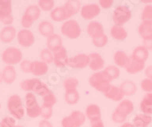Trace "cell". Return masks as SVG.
Returning a JSON list of instances; mask_svg holds the SVG:
<instances>
[{"label": "cell", "instance_id": "cell-30", "mask_svg": "<svg viewBox=\"0 0 152 127\" xmlns=\"http://www.w3.org/2000/svg\"><path fill=\"white\" fill-rule=\"evenodd\" d=\"M144 68H145V63L131 59L129 65L126 68V71L129 74H136L142 72Z\"/></svg>", "mask_w": 152, "mask_h": 127}, {"label": "cell", "instance_id": "cell-5", "mask_svg": "<svg viewBox=\"0 0 152 127\" xmlns=\"http://www.w3.org/2000/svg\"><path fill=\"white\" fill-rule=\"evenodd\" d=\"M2 59L4 63L9 66L18 64L22 59V53L15 47H9L3 52Z\"/></svg>", "mask_w": 152, "mask_h": 127}, {"label": "cell", "instance_id": "cell-12", "mask_svg": "<svg viewBox=\"0 0 152 127\" xmlns=\"http://www.w3.org/2000/svg\"><path fill=\"white\" fill-rule=\"evenodd\" d=\"M90 63V58L85 54H78L75 57L69 59V66L74 69H83Z\"/></svg>", "mask_w": 152, "mask_h": 127}, {"label": "cell", "instance_id": "cell-15", "mask_svg": "<svg viewBox=\"0 0 152 127\" xmlns=\"http://www.w3.org/2000/svg\"><path fill=\"white\" fill-rule=\"evenodd\" d=\"M106 98L113 100L114 101H121L124 97V94L120 89V88H117L116 86L110 85L105 92L104 93Z\"/></svg>", "mask_w": 152, "mask_h": 127}, {"label": "cell", "instance_id": "cell-49", "mask_svg": "<svg viewBox=\"0 0 152 127\" xmlns=\"http://www.w3.org/2000/svg\"><path fill=\"white\" fill-rule=\"evenodd\" d=\"M143 47L146 48L148 50H152V40H144Z\"/></svg>", "mask_w": 152, "mask_h": 127}, {"label": "cell", "instance_id": "cell-14", "mask_svg": "<svg viewBox=\"0 0 152 127\" xmlns=\"http://www.w3.org/2000/svg\"><path fill=\"white\" fill-rule=\"evenodd\" d=\"M69 59L68 58L67 53L64 47H61L59 50L54 53L53 62L57 67L62 68L69 64Z\"/></svg>", "mask_w": 152, "mask_h": 127}, {"label": "cell", "instance_id": "cell-35", "mask_svg": "<svg viewBox=\"0 0 152 127\" xmlns=\"http://www.w3.org/2000/svg\"><path fill=\"white\" fill-rule=\"evenodd\" d=\"M120 89L125 95H132L135 93L137 87L135 84L132 81H126L121 84Z\"/></svg>", "mask_w": 152, "mask_h": 127}, {"label": "cell", "instance_id": "cell-42", "mask_svg": "<svg viewBox=\"0 0 152 127\" xmlns=\"http://www.w3.org/2000/svg\"><path fill=\"white\" fill-rule=\"evenodd\" d=\"M107 41H108V38H107V35L105 34H103L101 37H99L97 38L93 39L94 45L99 48L104 47V46L107 45Z\"/></svg>", "mask_w": 152, "mask_h": 127}, {"label": "cell", "instance_id": "cell-11", "mask_svg": "<svg viewBox=\"0 0 152 127\" xmlns=\"http://www.w3.org/2000/svg\"><path fill=\"white\" fill-rule=\"evenodd\" d=\"M34 36L29 30H21L18 34V40L19 44L23 47H29L34 43Z\"/></svg>", "mask_w": 152, "mask_h": 127}, {"label": "cell", "instance_id": "cell-18", "mask_svg": "<svg viewBox=\"0 0 152 127\" xmlns=\"http://www.w3.org/2000/svg\"><path fill=\"white\" fill-rule=\"evenodd\" d=\"M16 35V30L14 27L7 26L4 28L0 33V39L3 43L9 44L14 40Z\"/></svg>", "mask_w": 152, "mask_h": 127}, {"label": "cell", "instance_id": "cell-9", "mask_svg": "<svg viewBox=\"0 0 152 127\" xmlns=\"http://www.w3.org/2000/svg\"><path fill=\"white\" fill-rule=\"evenodd\" d=\"M0 21L4 25H9L13 22L12 14V2L9 0L0 1Z\"/></svg>", "mask_w": 152, "mask_h": 127}, {"label": "cell", "instance_id": "cell-37", "mask_svg": "<svg viewBox=\"0 0 152 127\" xmlns=\"http://www.w3.org/2000/svg\"><path fill=\"white\" fill-rule=\"evenodd\" d=\"M142 20L146 24L152 25V5H146L143 9L142 14Z\"/></svg>", "mask_w": 152, "mask_h": 127}, {"label": "cell", "instance_id": "cell-2", "mask_svg": "<svg viewBox=\"0 0 152 127\" xmlns=\"http://www.w3.org/2000/svg\"><path fill=\"white\" fill-rule=\"evenodd\" d=\"M134 110V105L129 100H124L117 107L112 116L113 120L117 123H124L126 117Z\"/></svg>", "mask_w": 152, "mask_h": 127}, {"label": "cell", "instance_id": "cell-54", "mask_svg": "<svg viewBox=\"0 0 152 127\" xmlns=\"http://www.w3.org/2000/svg\"><path fill=\"white\" fill-rule=\"evenodd\" d=\"M15 127H24V126H17Z\"/></svg>", "mask_w": 152, "mask_h": 127}, {"label": "cell", "instance_id": "cell-47", "mask_svg": "<svg viewBox=\"0 0 152 127\" xmlns=\"http://www.w3.org/2000/svg\"><path fill=\"white\" fill-rule=\"evenodd\" d=\"M100 6L104 9H108V8L111 7V5L113 3V0H100Z\"/></svg>", "mask_w": 152, "mask_h": 127}, {"label": "cell", "instance_id": "cell-1", "mask_svg": "<svg viewBox=\"0 0 152 127\" xmlns=\"http://www.w3.org/2000/svg\"><path fill=\"white\" fill-rule=\"evenodd\" d=\"M20 86H21L22 90L26 91H33L38 95L42 96L43 98L50 91L47 85L42 82L39 79H37V78H33V79L23 81L21 85H20Z\"/></svg>", "mask_w": 152, "mask_h": 127}, {"label": "cell", "instance_id": "cell-19", "mask_svg": "<svg viewBox=\"0 0 152 127\" xmlns=\"http://www.w3.org/2000/svg\"><path fill=\"white\" fill-rule=\"evenodd\" d=\"M89 58H90L89 66H90V68L92 70H94V71H98V70L104 68V59L98 53H91L89 56Z\"/></svg>", "mask_w": 152, "mask_h": 127}, {"label": "cell", "instance_id": "cell-41", "mask_svg": "<svg viewBox=\"0 0 152 127\" xmlns=\"http://www.w3.org/2000/svg\"><path fill=\"white\" fill-rule=\"evenodd\" d=\"M38 5L43 11H51L54 7V2L53 0H40Z\"/></svg>", "mask_w": 152, "mask_h": 127}, {"label": "cell", "instance_id": "cell-23", "mask_svg": "<svg viewBox=\"0 0 152 127\" xmlns=\"http://www.w3.org/2000/svg\"><path fill=\"white\" fill-rule=\"evenodd\" d=\"M148 58V50L143 46L136 47L133 51L132 55L131 56V59H135L142 63H145Z\"/></svg>", "mask_w": 152, "mask_h": 127}, {"label": "cell", "instance_id": "cell-32", "mask_svg": "<svg viewBox=\"0 0 152 127\" xmlns=\"http://www.w3.org/2000/svg\"><path fill=\"white\" fill-rule=\"evenodd\" d=\"M110 34L111 36L117 40H124L127 37V32L121 26L115 25L110 30Z\"/></svg>", "mask_w": 152, "mask_h": 127}, {"label": "cell", "instance_id": "cell-36", "mask_svg": "<svg viewBox=\"0 0 152 127\" xmlns=\"http://www.w3.org/2000/svg\"><path fill=\"white\" fill-rule=\"evenodd\" d=\"M65 100L69 104H75L79 100V94L77 91H69L65 94Z\"/></svg>", "mask_w": 152, "mask_h": 127}, {"label": "cell", "instance_id": "cell-21", "mask_svg": "<svg viewBox=\"0 0 152 127\" xmlns=\"http://www.w3.org/2000/svg\"><path fill=\"white\" fill-rule=\"evenodd\" d=\"M2 81L7 84H12L15 82L16 78V72L12 66H7L2 71Z\"/></svg>", "mask_w": 152, "mask_h": 127}, {"label": "cell", "instance_id": "cell-44", "mask_svg": "<svg viewBox=\"0 0 152 127\" xmlns=\"http://www.w3.org/2000/svg\"><path fill=\"white\" fill-rule=\"evenodd\" d=\"M141 87L142 90L146 92H151L152 91V79L146 78L144 79L141 83Z\"/></svg>", "mask_w": 152, "mask_h": 127}, {"label": "cell", "instance_id": "cell-26", "mask_svg": "<svg viewBox=\"0 0 152 127\" xmlns=\"http://www.w3.org/2000/svg\"><path fill=\"white\" fill-rule=\"evenodd\" d=\"M40 15V9L37 5H30L25 11L24 16L30 21L34 22L37 20Z\"/></svg>", "mask_w": 152, "mask_h": 127}, {"label": "cell", "instance_id": "cell-3", "mask_svg": "<svg viewBox=\"0 0 152 127\" xmlns=\"http://www.w3.org/2000/svg\"><path fill=\"white\" fill-rule=\"evenodd\" d=\"M8 110L11 114L18 120H21L24 116V109L23 107L21 98L18 95H12L8 101Z\"/></svg>", "mask_w": 152, "mask_h": 127}, {"label": "cell", "instance_id": "cell-34", "mask_svg": "<svg viewBox=\"0 0 152 127\" xmlns=\"http://www.w3.org/2000/svg\"><path fill=\"white\" fill-rule=\"evenodd\" d=\"M104 75L107 77V78L110 82L117 78L120 75V71L116 66H108L104 71L102 72Z\"/></svg>", "mask_w": 152, "mask_h": 127}, {"label": "cell", "instance_id": "cell-22", "mask_svg": "<svg viewBox=\"0 0 152 127\" xmlns=\"http://www.w3.org/2000/svg\"><path fill=\"white\" fill-rule=\"evenodd\" d=\"M141 110L145 115L152 114V93H148L145 95L140 104Z\"/></svg>", "mask_w": 152, "mask_h": 127}, {"label": "cell", "instance_id": "cell-20", "mask_svg": "<svg viewBox=\"0 0 152 127\" xmlns=\"http://www.w3.org/2000/svg\"><path fill=\"white\" fill-rule=\"evenodd\" d=\"M131 58L129 57L123 51H117L114 55V62L119 67L127 68L129 65Z\"/></svg>", "mask_w": 152, "mask_h": 127}, {"label": "cell", "instance_id": "cell-50", "mask_svg": "<svg viewBox=\"0 0 152 127\" xmlns=\"http://www.w3.org/2000/svg\"><path fill=\"white\" fill-rule=\"evenodd\" d=\"M145 75L148 77V78L152 79V66H148L145 69Z\"/></svg>", "mask_w": 152, "mask_h": 127}, {"label": "cell", "instance_id": "cell-38", "mask_svg": "<svg viewBox=\"0 0 152 127\" xmlns=\"http://www.w3.org/2000/svg\"><path fill=\"white\" fill-rule=\"evenodd\" d=\"M43 100V107H53V106L56 103V98L52 91H50L47 95L44 96Z\"/></svg>", "mask_w": 152, "mask_h": 127}, {"label": "cell", "instance_id": "cell-52", "mask_svg": "<svg viewBox=\"0 0 152 127\" xmlns=\"http://www.w3.org/2000/svg\"><path fill=\"white\" fill-rule=\"evenodd\" d=\"M121 127H135V126H134V125H132V124L129 123H123V125H122Z\"/></svg>", "mask_w": 152, "mask_h": 127}, {"label": "cell", "instance_id": "cell-43", "mask_svg": "<svg viewBox=\"0 0 152 127\" xmlns=\"http://www.w3.org/2000/svg\"><path fill=\"white\" fill-rule=\"evenodd\" d=\"M15 120L10 117L4 118L0 123V127H15Z\"/></svg>", "mask_w": 152, "mask_h": 127}, {"label": "cell", "instance_id": "cell-4", "mask_svg": "<svg viewBox=\"0 0 152 127\" xmlns=\"http://www.w3.org/2000/svg\"><path fill=\"white\" fill-rule=\"evenodd\" d=\"M91 85L100 92H105L110 87V81L103 72H97L91 76L89 79Z\"/></svg>", "mask_w": 152, "mask_h": 127}, {"label": "cell", "instance_id": "cell-46", "mask_svg": "<svg viewBox=\"0 0 152 127\" xmlns=\"http://www.w3.org/2000/svg\"><path fill=\"white\" fill-rule=\"evenodd\" d=\"M31 66H32V62L29 60H24L21 64V69L24 72L29 73L31 72Z\"/></svg>", "mask_w": 152, "mask_h": 127}, {"label": "cell", "instance_id": "cell-6", "mask_svg": "<svg viewBox=\"0 0 152 127\" xmlns=\"http://www.w3.org/2000/svg\"><path fill=\"white\" fill-rule=\"evenodd\" d=\"M61 31L62 34H64L70 39L78 38L81 35V28L78 22L74 20L67 21L62 25Z\"/></svg>", "mask_w": 152, "mask_h": 127}, {"label": "cell", "instance_id": "cell-40", "mask_svg": "<svg viewBox=\"0 0 152 127\" xmlns=\"http://www.w3.org/2000/svg\"><path fill=\"white\" fill-rule=\"evenodd\" d=\"M40 59L42 62L45 63L46 64H49L53 61V55L49 50H43L40 53Z\"/></svg>", "mask_w": 152, "mask_h": 127}, {"label": "cell", "instance_id": "cell-51", "mask_svg": "<svg viewBox=\"0 0 152 127\" xmlns=\"http://www.w3.org/2000/svg\"><path fill=\"white\" fill-rule=\"evenodd\" d=\"M40 127H53V125L50 123L49 121L47 120H42L41 122L40 123V125H39Z\"/></svg>", "mask_w": 152, "mask_h": 127}, {"label": "cell", "instance_id": "cell-33", "mask_svg": "<svg viewBox=\"0 0 152 127\" xmlns=\"http://www.w3.org/2000/svg\"><path fill=\"white\" fill-rule=\"evenodd\" d=\"M100 110L97 105L91 104L86 109V116L89 120H91L100 119Z\"/></svg>", "mask_w": 152, "mask_h": 127}, {"label": "cell", "instance_id": "cell-16", "mask_svg": "<svg viewBox=\"0 0 152 127\" xmlns=\"http://www.w3.org/2000/svg\"><path fill=\"white\" fill-rule=\"evenodd\" d=\"M88 35L93 39L101 37L104 34V28L100 23L97 21H92L88 26Z\"/></svg>", "mask_w": 152, "mask_h": 127}, {"label": "cell", "instance_id": "cell-28", "mask_svg": "<svg viewBox=\"0 0 152 127\" xmlns=\"http://www.w3.org/2000/svg\"><path fill=\"white\" fill-rule=\"evenodd\" d=\"M138 33L144 40H152V25L142 23L138 28Z\"/></svg>", "mask_w": 152, "mask_h": 127}, {"label": "cell", "instance_id": "cell-13", "mask_svg": "<svg viewBox=\"0 0 152 127\" xmlns=\"http://www.w3.org/2000/svg\"><path fill=\"white\" fill-rule=\"evenodd\" d=\"M100 12V9L97 4H90L82 7L81 10V15L83 18L86 20L93 19L97 17Z\"/></svg>", "mask_w": 152, "mask_h": 127}, {"label": "cell", "instance_id": "cell-53", "mask_svg": "<svg viewBox=\"0 0 152 127\" xmlns=\"http://www.w3.org/2000/svg\"><path fill=\"white\" fill-rule=\"evenodd\" d=\"M2 82V75H1V74H0V83Z\"/></svg>", "mask_w": 152, "mask_h": 127}, {"label": "cell", "instance_id": "cell-39", "mask_svg": "<svg viewBox=\"0 0 152 127\" xmlns=\"http://www.w3.org/2000/svg\"><path fill=\"white\" fill-rule=\"evenodd\" d=\"M64 88H66V91H75L76 88L78 85V81L74 78H66L63 82Z\"/></svg>", "mask_w": 152, "mask_h": 127}, {"label": "cell", "instance_id": "cell-25", "mask_svg": "<svg viewBox=\"0 0 152 127\" xmlns=\"http://www.w3.org/2000/svg\"><path fill=\"white\" fill-rule=\"evenodd\" d=\"M80 8H81V3L79 1H76V0L68 1L64 5V9H66L69 18L78 13V11L80 10Z\"/></svg>", "mask_w": 152, "mask_h": 127}, {"label": "cell", "instance_id": "cell-24", "mask_svg": "<svg viewBox=\"0 0 152 127\" xmlns=\"http://www.w3.org/2000/svg\"><path fill=\"white\" fill-rule=\"evenodd\" d=\"M48 71V66L43 62L35 61L32 63L31 72L36 76L45 75Z\"/></svg>", "mask_w": 152, "mask_h": 127}, {"label": "cell", "instance_id": "cell-27", "mask_svg": "<svg viewBox=\"0 0 152 127\" xmlns=\"http://www.w3.org/2000/svg\"><path fill=\"white\" fill-rule=\"evenodd\" d=\"M50 16L51 18L55 21H62L69 18L64 7H58L54 9L50 13Z\"/></svg>", "mask_w": 152, "mask_h": 127}, {"label": "cell", "instance_id": "cell-48", "mask_svg": "<svg viewBox=\"0 0 152 127\" xmlns=\"http://www.w3.org/2000/svg\"><path fill=\"white\" fill-rule=\"evenodd\" d=\"M91 127H104V123H103L101 119L91 120Z\"/></svg>", "mask_w": 152, "mask_h": 127}, {"label": "cell", "instance_id": "cell-45", "mask_svg": "<svg viewBox=\"0 0 152 127\" xmlns=\"http://www.w3.org/2000/svg\"><path fill=\"white\" fill-rule=\"evenodd\" d=\"M53 114V108L47 107H41V116L43 119L48 120L52 117Z\"/></svg>", "mask_w": 152, "mask_h": 127}, {"label": "cell", "instance_id": "cell-7", "mask_svg": "<svg viewBox=\"0 0 152 127\" xmlns=\"http://www.w3.org/2000/svg\"><path fill=\"white\" fill-rule=\"evenodd\" d=\"M27 113L30 117L34 118L41 115V107L38 104L35 96L32 93H28L25 97Z\"/></svg>", "mask_w": 152, "mask_h": 127}, {"label": "cell", "instance_id": "cell-17", "mask_svg": "<svg viewBox=\"0 0 152 127\" xmlns=\"http://www.w3.org/2000/svg\"><path fill=\"white\" fill-rule=\"evenodd\" d=\"M47 45L49 50L55 53L62 47V40L60 36L53 34L47 39Z\"/></svg>", "mask_w": 152, "mask_h": 127}, {"label": "cell", "instance_id": "cell-10", "mask_svg": "<svg viewBox=\"0 0 152 127\" xmlns=\"http://www.w3.org/2000/svg\"><path fill=\"white\" fill-rule=\"evenodd\" d=\"M85 122V114L80 111H74L62 120V126L63 127H80Z\"/></svg>", "mask_w": 152, "mask_h": 127}, {"label": "cell", "instance_id": "cell-29", "mask_svg": "<svg viewBox=\"0 0 152 127\" xmlns=\"http://www.w3.org/2000/svg\"><path fill=\"white\" fill-rule=\"evenodd\" d=\"M151 117L145 114H138L133 120V124L135 127H147L151 123Z\"/></svg>", "mask_w": 152, "mask_h": 127}, {"label": "cell", "instance_id": "cell-31", "mask_svg": "<svg viewBox=\"0 0 152 127\" xmlns=\"http://www.w3.org/2000/svg\"><path fill=\"white\" fill-rule=\"evenodd\" d=\"M39 32L43 37H50L53 34L54 28L53 25L49 21H42L39 25Z\"/></svg>", "mask_w": 152, "mask_h": 127}, {"label": "cell", "instance_id": "cell-8", "mask_svg": "<svg viewBox=\"0 0 152 127\" xmlns=\"http://www.w3.org/2000/svg\"><path fill=\"white\" fill-rule=\"evenodd\" d=\"M131 17L132 13L129 9L125 5H122L115 9L113 18V21L116 25L122 26V25H125L127 21H129Z\"/></svg>", "mask_w": 152, "mask_h": 127}, {"label": "cell", "instance_id": "cell-55", "mask_svg": "<svg viewBox=\"0 0 152 127\" xmlns=\"http://www.w3.org/2000/svg\"><path fill=\"white\" fill-rule=\"evenodd\" d=\"M0 107H1V104H0Z\"/></svg>", "mask_w": 152, "mask_h": 127}]
</instances>
